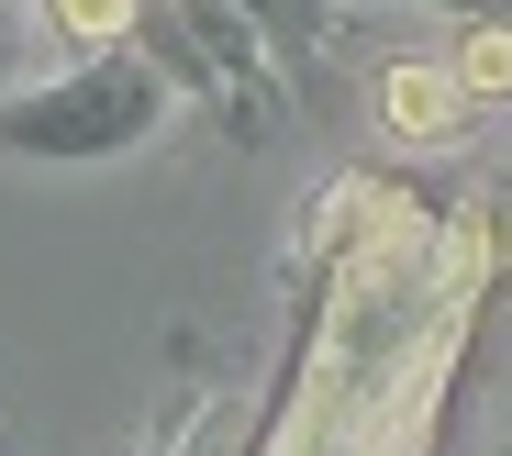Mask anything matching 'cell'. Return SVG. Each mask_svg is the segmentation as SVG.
I'll return each instance as SVG.
<instances>
[{"label":"cell","instance_id":"1","mask_svg":"<svg viewBox=\"0 0 512 456\" xmlns=\"http://www.w3.org/2000/svg\"><path fill=\"white\" fill-rule=\"evenodd\" d=\"M156 112H167L156 67L134 45H112V56L56 67L45 89H23V101H0V145L12 156H123V145L156 134Z\"/></svg>","mask_w":512,"mask_h":456},{"label":"cell","instance_id":"2","mask_svg":"<svg viewBox=\"0 0 512 456\" xmlns=\"http://www.w3.org/2000/svg\"><path fill=\"white\" fill-rule=\"evenodd\" d=\"M379 123H390L401 145H457L468 101H457L446 56H401V67H379Z\"/></svg>","mask_w":512,"mask_h":456},{"label":"cell","instance_id":"3","mask_svg":"<svg viewBox=\"0 0 512 456\" xmlns=\"http://www.w3.org/2000/svg\"><path fill=\"white\" fill-rule=\"evenodd\" d=\"M56 78V23L45 0H0V101H23V89Z\"/></svg>","mask_w":512,"mask_h":456},{"label":"cell","instance_id":"4","mask_svg":"<svg viewBox=\"0 0 512 456\" xmlns=\"http://www.w3.org/2000/svg\"><path fill=\"white\" fill-rule=\"evenodd\" d=\"M446 78H457L468 112H479V101H512V23H468L457 56H446Z\"/></svg>","mask_w":512,"mask_h":456},{"label":"cell","instance_id":"5","mask_svg":"<svg viewBox=\"0 0 512 456\" xmlns=\"http://www.w3.org/2000/svg\"><path fill=\"white\" fill-rule=\"evenodd\" d=\"M45 23L78 56H112V45H134V0H45Z\"/></svg>","mask_w":512,"mask_h":456}]
</instances>
